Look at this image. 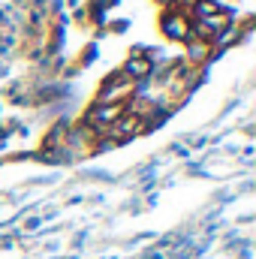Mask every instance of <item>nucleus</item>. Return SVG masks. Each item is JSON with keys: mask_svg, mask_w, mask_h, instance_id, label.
<instances>
[{"mask_svg": "<svg viewBox=\"0 0 256 259\" xmlns=\"http://www.w3.org/2000/svg\"><path fill=\"white\" fill-rule=\"evenodd\" d=\"M160 30L169 39H175V42H187L190 39V18H187V12L178 9V6H169V12L160 18Z\"/></svg>", "mask_w": 256, "mask_h": 259, "instance_id": "1", "label": "nucleus"}, {"mask_svg": "<svg viewBox=\"0 0 256 259\" xmlns=\"http://www.w3.org/2000/svg\"><path fill=\"white\" fill-rule=\"evenodd\" d=\"M190 46H187V61L190 64H202V61H208V52H211V46L208 42H202V39H187Z\"/></svg>", "mask_w": 256, "mask_h": 259, "instance_id": "2", "label": "nucleus"}]
</instances>
